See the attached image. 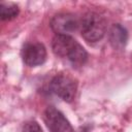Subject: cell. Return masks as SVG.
Instances as JSON below:
<instances>
[{
  "mask_svg": "<svg viewBox=\"0 0 132 132\" xmlns=\"http://www.w3.org/2000/svg\"><path fill=\"white\" fill-rule=\"evenodd\" d=\"M52 50L56 56L66 58L73 67H80L88 60L86 50L70 35H56L52 41Z\"/></svg>",
  "mask_w": 132,
  "mask_h": 132,
  "instance_id": "1",
  "label": "cell"
},
{
  "mask_svg": "<svg viewBox=\"0 0 132 132\" xmlns=\"http://www.w3.org/2000/svg\"><path fill=\"white\" fill-rule=\"evenodd\" d=\"M79 30L86 41L97 42L104 37L107 30V23L99 13L89 11L79 20Z\"/></svg>",
  "mask_w": 132,
  "mask_h": 132,
  "instance_id": "2",
  "label": "cell"
},
{
  "mask_svg": "<svg viewBox=\"0 0 132 132\" xmlns=\"http://www.w3.org/2000/svg\"><path fill=\"white\" fill-rule=\"evenodd\" d=\"M76 90V80L68 74H57L50 82V91L66 102H71L74 99Z\"/></svg>",
  "mask_w": 132,
  "mask_h": 132,
  "instance_id": "3",
  "label": "cell"
},
{
  "mask_svg": "<svg viewBox=\"0 0 132 132\" xmlns=\"http://www.w3.org/2000/svg\"><path fill=\"white\" fill-rule=\"evenodd\" d=\"M50 26L57 35H69L79 28V20L75 14L61 12L52 18Z\"/></svg>",
  "mask_w": 132,
  "mask_h": 132,
  "instance_id": "4",
  "label": "cell"
},
{
  "mask_svg": "<svg viewBox=\"0 0 132 132\" xmlns=\"http://www.w3.org/2000/svg\"><path fill=\"white\" fill-rule=\"evenodd\" d=\"M44 123L50 132H74L69 121L54 106H48L45 109Z\"/></svg>",
  "mask_w": 132,
  "mask_h": 132,
  "instance_id": "5",
  "label": "cell"
},
{
  "mask_svg": "<svg viewBox=\"0 0 132 132\" xmlns=\"http://www.w3.org/2000/svg\"><path fill=\"white\" fill-rule=\"evenodd\" d=\"M46 48L40 42H28L22 48V58L26 65L34 67L41 65L46 60Z\"/></svg>",
  "mask_w": 132,
  "mask_h": 132,
  "instance_id": "6",
  "label": "cell"
},
{
  "mask_svg": "<svg viewBox=\"0 0 132 132\" xmlns=\"http://www.w3.org/2000/svg\"><path fill=\"white\" fill-rule=\"evenodd\" d=\"M108 40L114 50H123L128 40V32L121 24H113L108 31Z\"/></svg>",
  "mask_w": 132,
  "mask_h": 132,
  "instance_id": "7",
  "label": "cell"
},
{
  "mask_svg": "<svg viewBox=\"0 0 132 132\" xmlns=\"http://www.w3.org/2000/svg\"><path fill=\"white\" fill-rule=\"evenodd\" d=\"M20 9L14 4H0V18L2 21H10L18 16Z\"/></svg>",
  "mask_w": 132,
  "mask_h": 132,
  "instance_id": "8",
  "label": "cell"
},
{
  "mask_svg": "<svg viewBox=\"0 0 132 132\" xmlns=\"http://www.w3.org/2000/svg\"><path fill=\"white\" fill-rule=\"evenodd\" d=\"M22 132H42V129L37 122L29 121L24 125Z\"/></svg>",
  "mask_w": 132,
  "mask_h": 132,
  "instance_id": "9",
  "label": "cell"
}]
</instances>
